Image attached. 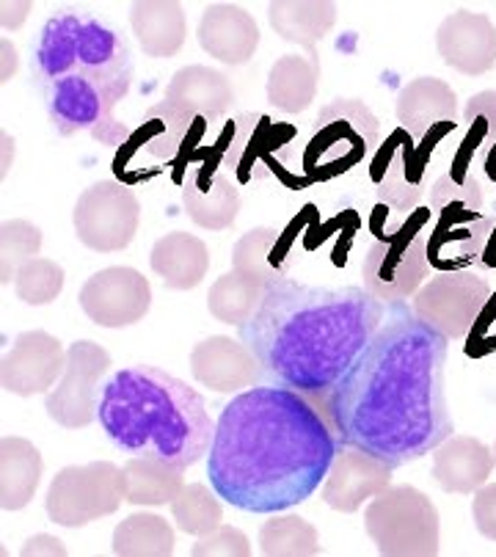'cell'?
Wrapping results in <instances>:
<instances>
[{
    "mask_svg": "<svg viewBox=\"0 0 496 557\" xmlns=\"http://www.w3.org/2000/svg\"><path fill=\"white\" fill-rule=\"evenodd\" d=\"M141 224V202L131 185L119 180H97L77 196L72 226L86 249L113 255L133 244Z\"/></svg>",
    "mask_w": 496,
    "mask_h": 557,
    "instance_id": "obj_12",
    "label": "cell"
},
{
    "mask_svg": "<svg viewBox=\"0 0 496 557\" xmlns=\"http://www.w3.org/2000/svg\"><path fill=\"white\" fill-rule=\"evenodd\" d=\"M111 370V354L91 339H75L66 348V368L59 384L45 395V411L61 428H89L97 420L102 379Z\"/></svg>",
    "mask_w": 496,
    "mask_h": 557,
    "instance_id": "obj_15",
    "label": "cell"
},
{
    "mask_svg": "<svg viewBox=\"0 0 496 557\" xmlns=\"http://www.w3.org/2000/svg\"><path fill=\"white\" fill-rule=\"evenodd\" d=\"M124 503L131 505H172V499L183 492V469L169 467L165 461L149 456H131L122 463Z\"/></svg>",
    "mask_w": 496,
    "mask_h": 557,
    "instance_id": "obj_34",
    "label": "cell"
},
{
    "mask_svg": "<svg viewBox=\"0 0 496 557\" xmlns=\"http://www.w3.org/2000/svg\"><path fill=\"white\" fill-rule=\"evenodd\" d=\"M190 555L194 557H246L251 555V544H248L246 533L232 524L221 522L219 528L210 530V533L199 535L196 544L190 546Z\"/></svg>",
    "mask_w": 496,
    "mask_h": 557,
    "instance_id": "obj_42",
    "label": "cell"
},
{
    "mask_svg": "<svg viewBox=\"0 0 496 557\" xmlns=\"http://www.w3.org/2000/svg\"><path fill=\"white\" fill-rule=\"evenodd\" d=\"M478 177L485 190H494L496 194V144L483 154V161L478 163Z\"/></svg>",
    "mask_w": 496,
    "mask_h": 557,
    "instance_id": "obj_47",
    "label": "cell"
},
{
    "mask_svg": "<svg viewBox=\"0 0 496 557\" xmlns=\"http://www.w3.org/2000/svg\"><path fill=\"white\" fill-rule=\"evenodd\" d=\"M66 368V348L48 332H23L0 364V386L9 395H48Z\"/></svg>",
    "mask_w": 496,
    "mask_h": 557,
    "instance_id": "obj_17",
    "label": "cell"
},
{
    "mask_svg": "<svg viewBox=\"0 0 496 557\" xmlns=\"http://www.w3.org/2000/svg\"><path fill=\"white\" fill-rule=\"evenodd\" d=\"M45 95L50 122L61 136H75V133H89L95 141L106 147H119L131 141L133 133L124 122L113 116V108L119 100L100 89L97 84L80 75L61 77L55 84L39 89Z\"/></svg>",
    "mask_w": 496,
    "mask_h": 557,
    "instance_id": "obj_13",
    "label": "cell"
},
{
    "mask_svg": "<svg viewBox=\"0 0 496 557\" xmlns=\"http://www.w3.org/2000/svg\"><path fill=\"white\" fill-rule=\"evenodd\" d=\"M496 144V89L478 91L463 108V131L452 138L449 166L478 174V163Z\"/></svg>",
    "mask_w": 496,
    "mask_h": 557,
    "instance_id": "obj_33",
    "label": "cell"
},
{
    "mask_svg": "<svg viewBox=\"0 0 496 557\" xmlns=\"http://www.w3.org/2000/svg\"><path fill=\"white\" fill-rule=\"evenodd\" d=\"M425 205L436 219L447 213H483L485 188L478 174L447 166L433 180Z\"/></svg>",
    "mask_w": 496,
    "mask_h": 557,
    "instance_id": "obj_38",
    "label": "cell"
},
{
    "mask_svg": "<svg viewBox=\"0 0 496 557\" xmlns=\"http://www.w3.org/2000/svg\"><path fill=\"white\" fill-rule=\"evenodd\" d=\"M364 530L386 557H433L442 544L438 510L413 486H386L364 510Z\"/></svg>",
    "mask_w": 496,
    "mask_h": 557,
    "instance_id": "obj_10",
    "label": "cell"
},
{
    "mask_svg": "<svg viewBox=\"0 0 496 557\" xmlns=\"http://www.w3.org/2000/svg\"><path fill=\"white\" fill-rule=\"evenodd\" d=\"M268 23L287 45H298L307 55H318L323 42L337 23V7L328 0H276L268 3Z\"/></svg>",
    "mask_w": 496,
    "mask_h": 557,
    "instance_id": "obj_30",
    "label": "cell"
},
{
    "mask_svg": "<svg viewBox=\"0 0 496 557\" xmlns=\"http://www.w3.org/2000/svg\"><path fill=\"white\" fill-rule=\"evenodd\" d=\"M39 552H48V555H64V546L59 539H50V535H34L28 544L20 549V555H39Z\"/></svg>",
    "mask_w": 496,
    "mask_h": 557,
    "instance_id": "obj_46",
    "label": "cell"
},
{
    "mask_svg": "<svg viewBox=\"0 0 496 557\" xmlns=\"http://www.w3.org/2000/svg\"><path fill=\"white\" fill-rule=\"evenodd\" d=\"M133 53L122 30L97 14L59 9L45 23L34 53V81L39 89L61 77L80 75L119 102L131 95Z\"/></svg>",
    "mask_w": 496,
    "mask_h": 557,
    "instance_id": "obj_5",
    "label": "cell"
},
{
    "mask_svg": "<svg viewBox=\"0 0 496 557\" xmlns=\"http://www.w3.org/2000/svg\"><path fill=\"white\" fill-rule=\"evenodd\" d=\"M488 278L478 271H438L411 298V312L447 339H467L488 298Z\"/></svg>",
    "mask_w": 496,
    "mask_h": 557,
    "instance_id": "obj_14",
    "label": "cell"
},
{
    "mask_svg": "<svg viewBox=\"0 0 496 557\" xmlns=\"http://www.w3.org/2000/svg\"><path fill=\"white\" fill-rule=\"evenodd\" d=\"M381 144V122L361 100H331L303 131L301 177L325 185L367 169Z\"/></svg>",
    "mask_w": 496,
    "mask_h": 557,
    "instance_id": "obj_8",
    "label": "cell"
},
{
    "mask_svg": "<svg viewBox=\"0 0 496 557\" xmlns=\"http://www.w3.org/2000/svg\"><path fill=\"white\" fill-rule=\"evenodd\" d=\"M124 503L122 467L113 461H91L64 467L45 494V510L50 522L61 528H86V524L116 513Z\"/></svg>",
    "mask_w": 496,
    "mask_h": 557,
    "instance_id": "obj_11",
    "label": "cell"
},
{
    "mask_svg": "<svg viewBox=\"0 0 496 557\" xmlns=\"http://www.w3.org/2000/svg\"><path fill=\"white\" fill-rule=\"evenodd\" d=\"M488 215H491L488 237H485L483 255H480L478 265H474V271H478L480 276H485V278L496 276V199H494V205H491Z\"/></svg>",
    "mask_w": 496,
    "mask_h": 557,
    "instance_id": "obj_45",
    "label": "cell"
},
{
    "mask_svg": "<svg viewBox=\"0 0 496 557\" xmlns=\"http://www.w3.org/2000/svg\"><path fill=\"white\" fill-rule=\"evenodd\" d=\"M185 215L196 226L210 232L230 230L240 213V190L226 172H221L210 158L194 163L179 183Z\"/></svg>",
    "mask_w": 496,
    "mask_h": 557,
    "instance_id": "obj_20",
    "label": "cell"
},
{
    "mask_svg": "<svg viewBox=\"0 0 496 557\" xmlns=\"http://www.w3.org/2000/svg\"><path fill=\"white\" fill-rule=\"evenodd\" d=\"M400 127L413 136H425L444 125H458V95L442 77H417L400 89L395 102Z\"/></svg>",
    "mask_w": 496,
    "mask_h": 557,
    "instance_id": "obj_26",
    "label": "cell"
},
{
    "mask_svg": "<svg viewBox=\"0 0 496 557\" xmlns=\"http://www.w3.org/2000/svg\"><path fill=\"white\" fill-rule=\"evenodd\" d=\"M472 519L480 535L496 541V483H485L474 492Z\"/></svg>",
    "mask_w": 496,
    "mask_h": 557,
    "instance_id": "obj_44",
    "label": "cell"
},
{
    "mask_svg": "<svg viewBox=\"0 0 496 557\" xmlns=\"http://www.w3.org/2000/svg\"><path fill=\"white\" fill-rule=\"evenodd\" d=\"M260 552L265 557H314L323 552L318 528L296 513H271L260 528Z\"/></svg>",
    "mask_w": 496,
    "mask_h": 557,
    "instance_id": "obj_37",
    "label": "cell"
},
{
    "mask_svg": "<svg viewBox=\"0 0 496 557\" xmlns=\"http://www.w3.org/2000/svg\"><path fill=\"white\" fill-rule=\"evenodd\" d=\"M296 226L276 230V226H255L232 246V271L251 278L257 285H271L278 278L293 276L298 265Z\"/></svg>",
    "mask_w": 496,
    "mask_h": 557,
    "instance_id": "obj_23",
    "label": "cell"
},
{
    "mask_svg": "<svg viewBox=\"0 0 496 557\" xmlns=\"http://www.w3.org/2000/svg\"><path fill=\"white\" fill-rule=\"evenodd\" d=\"M494 467V450L474 436H449L433 450V478L449 494H474Z\"/></svg>",
    "mask_w": 496,
    "mask_h": 557,
    "instance_id": "obj_27",
    "label": "cell"
},
{
    "mask_svg": "<svg viewBox=\"0 0 496 557\" xmlns=\"http://www.w3.org/2000/svg\"><path fill=\"white\" fill-rule=\"evenodd\" d=\"M320 59L318 55H282L273 61L265 81V97L276 111L303 113L318 97Z\"/></svg>",
    "mask_w": 496,
    "mask_h": 557,
    "instance_id": "obj_32",
    "label": "cell"
},
{
    "mask_svg": "<svg viewBox=\"0 0 496 557\" xmlns=\"http://www.w3.org/2000/svg\"><path fill=\"white\" fill-rule=\"evenodd\" d=\"M491 450H494V461H496V442H494V447H491Z\"/></svg>",
    "mask_w": 496,
    "mask_h": 557,
    "instance_id": "obj_50",
    "label": "cell"
},
{
    "mask_svg": "<svg viewBox=\"0 0 496 557\" xmlns=\"http://www.w3.org/2000/svg\"><path fill=\"white\" fill-rule=\"evenodd\" d=\"M436 50L447 66L478 77L496 66V25L480 12H452L436 30Z\"/></svg>",
    "mask_w": 496,
    "mask_h": 557,
    "instance_id": "obj_21",
    "label": "cell"
},
{
    "mask_svg": "<svg viewBox=\"0 0 496 557\" xmlns=\"http://www.w3.org/2000/svg\"><path fill=\"white\" fill-rule=\"evenodd\" d=\"M30 12V3H3V28H17Z\"/></svg>",
    "mask_w": 496,
    "mask_h": 557,
    "instance_id": "obj_48",
    "label": "cell"
},
{
    "mask_svg": "<svg viewBox=\"0 0 496 557\" xmlns=\"http://www.w3.org/2000/svg\"><path fill=\"white\" fill-rule=\"evenodd\" d=\"M447 345L406 301H392L379 332L320 400L339 445L397 469L449 440L455 425L444 386Z\"/></svg>",
    "mask_w": 496,
    "mask_h": 557,
    "instance_id": "obj_1",
    "label": "cell"
},
{
    "mask_svg": "<svg viewBox=\"0 0 496 557\" xmlns=\"http://www.w3.org/2000/svg\"><path fill=\"white\" fill-rule=\"evenodd\" d=\"M199 48L226 66H243L260 48V25L255 14L237 3H210L196 25Z\"/></svg>",
    "mask_w": 496,
    "mask_h": 557,
    "instance_id": "obj_22",
    "label": "cell"
},
{
    "mask_svg": "<svg viewBox=\"0 0 496 557\" xmlns=\"http://www.w3.org/2000/svg\"><path fill=\"white\" fill-rule=\"evenodd\" d=\"M339 447L318 397L257 384L221 409L207 453V478L232 508L282 513L323 486Z\"/></svg>",
    "mask_w": 496,
    "mask_h": 557,
    "instance_id": "obj_2",
    "label": "cell"
},
{
    "mask_svg": "<svg viewBox=\"0 0 496 557\" xmlns=\"http://www.w3.org/2000/svg\"><path fill=\"white\" fill-rule=\"evenodd\" d=\"M149 265L169 290H194L210 271V249L201 237L172 232L152 246Z\"/></svg>",
    "mask_w": 496,
    "mask_h": 557,
    "instance_id": "obj_29",
    "label": "cell"
},
{
    "mask_svg": "<svg viewBox=\"0 0 496 557\" xmlns=\"http://www.w3.org/2000/svg\"><path fill=\"white\" fill-rule=\"evenodd\" d=\"M190 373L204 389L221 392V395L246 392L265 379V370L260 368L251 348L243 339L224 337V334L201 339L190 350Z\"/></svg>",
    "mask_w": 496,
    "mask_h": 557,
    "instance_id": "obj_19",
    "label": "cell"
},
{
    "mask_svg": "<svg viewBox=\"0 0 496 557\" xmlns=\"http://www.w3.org/2000/svg\"><path fill=\"white\" fill-rule=\"evenodd\" d=\"M41 230L25 219L3 221L0 226V285L9 287L28 260L39 257Z\"/></svg>",
    "mask_w": 496,
    "mask_h": 557,
    "instance_id": "obj_40",
    "label": "cell"
},
{
    "mask_svg": "<svg viewBox=\"0 0 496 557\" xmlns=\"http://www.w3.org/2000/svg\"><path fill=\"white\" fill-rule=\"evenodd\" d=\"M392 472L381 458L359 450V447L343 445L331 461L328 474H325L320 497L328 508L339 513H356L372 497H379L386 486H392Z\"/></svg>",
    "mask_w": 496,
    "mask_h": 557,
    "instance_id": "obj_18",
    "label": "cell"
},
{
    "mask_svg": "<svg viewBox=\"0 0 496 557\" xmlns=\"http://www.w3.org/2000/svg\"><path fill=\"white\" fill-rule=\"evenodd\" d=\"M458 125H444L425 136H413L406 127H395L379 144L367 163V226L375 240L395 235L413 210L425 205L433 185L438 154H452Z\"/></svg>",
    "mask_w": 496,
    "mask_h": 557,
    "instance_id": "obj_6",
    "label": "cell"
},
{
    "mask_svg": "<svg viewBox=\"0 0 496 557\" xmlns=\"http://www.w3.org/2000/svg\"><path fill=\"white\" fill-rule=\"evenodd\" d=\"M303 131L276 122L268 113H237L210 144V161L237 185H255L278 177L289 188H309L301 177Z\"/></svg>",
    "mask_w": 496,
    "mask_h": 557,
    "instance_id": "obj_7",
    "label": "cell"
},
{
    "mask_svg": "<svg viewBox=\"0 0 496 557\" xmlns=\"http://www.w3.org/2000/svg\"><path fill=\"white\" fill-rule=\"evenodd\" d=\"M172 519L177 528L188 535H204L224 522L221 497L204 486V483H185L183 492L172 499Z\"/></svg>",
    "mask_w": 496,
    "mask_h": 557,
    "instance_id": "obj_39",
    "label": "cell"
},
{
    "mask_svg": "<svg viewBox=\"0 0 496 557\" xmlns=\"http://www.w3.org/2000/svg\"><path fill=\"white\" fill-rule=\"evenodd\" d=\"M163 102L188 116H204L210 125H219L235 106V86L221 70L188 64L172 75Z\"/></svg>",
    "mask_w": 496,
    "mask_h": 557,
    "instance_id": "obj_25",
    "label": "cell"
},
{
    "mask_svg": "<svg viewBox=\"0 0 496 557\" xmlns=\"http://www.w3.org/2000/svg\"><path fill=\"white\" fill-rule=\"evenodd\" d=\"M389 304L364 287H314L287 276L265 285L243 343L278 386L323 400L384 323Z\"/></svg>",
    "mask_w": 496,
    "mask_h": 557,
    "instance_id": "obj_3",
    "label": "cell"
},
{
    "mask_svg": "<svg viewBox=\"0 0 496 557\" xmlns=\"http://www.w3.org/2000/svg\"><path fill=\"white\" fill-rule=\"evenodd\" d=\"M262 296H265V287L240 276V273L230 271L213 282V287L207 293V309H210V314L219 323L240 329L255 318L262 304Z\"/></svg>",
    "mask_w": 496,
    "mask_h": 557,
    "instance_id": "obj_36",
    "label": "cell"
},
{
    "mask_svg": "<svg viewBox=\"0 0 496 557\" xmlns=\"http://www.w3.org/2000/svg\"><path fill=\"white\" fill-rule=\"evenodd\" d=\"M436 215L427 205H420L406 219V224L386 240H375L361 260V278L364 290L381 301H408L417 296L422 285L431 278L427 262V235L433 230Z\"/></svg>",
    "mask_w": 496,
    "mask_h": 557,
    "instance_id": "obj_9",
    "label": "cell"
},
{
    "mask_svg": "<svg viewBox=\"0 0 496 557\" xmlns=\"http://www.w3.org/2000/svg\"><path fill=\"white\" fill-rule=\"evenodd\" d=\"M97 420L124 456H149L190 469L210 453L215 422L204 397L163 368L136 364L106 381Z\"/></svg>",
    "mask_w": 496,
    "mask_h": 557,
    "instance_id": "obj_4",
    "label": "cell"
},
{
    "mask_svg": "<svg viewBox=\"0 0 496 557\" xmlns=\"http://www.w3.org/2000/svg\"><path fill=\"white\" fill-rule=\"evenodd\" d=\"M80 309L102 329H127L144 321L152 307V287L136 268L111 265L86 278L77 293Z\"/></svg>",
    "mask_w": 496,
    "mask_h": 557,
    "instance_id": "obj_16",
    "label": "cell"
},
{
    "mask_svg": "<svg viewBox=\"0 0 496 557\" xmlns=\"http://www.w3.org/2000/svg\"><path fill=\"white\" fill-rule=\"evenodd\" d=\"M174 528L158 513H133L113 530L111 549L119 557H165L174 552Z\"/></svg>",
    "mask_w": 496,
    "mask_h": 557,
    "instance_id": "obj_35",
    "label": "cell"
},
{
    "mask_svg": "<svg viewBox=\"0 0 496 557\" xmlns=\"http://www.w3.org/2000/svg\"><path fill=\"white\" fill-rule=\"evenodd\" d=\"M64 290V268L55 260L34 257L25 262L14 278V293L28 307H48Z\"/></svg>",
    "mask_w": 496,
    "mask_h": 557,
    "instance_id": "obj_41",
    "label": "cell"
},
{
    "mask_svg": "<svg viewBox=\"0 0 496 557\" xmlns=\"http://www.w3.org/2000/svg\"><path fill=\"white\" fill-rule=\"evenodd\" d=\"M131 28L149 59H172L183 50L188 17L174 0H138L131 7Z\"/></svg>",
    "mask_w": 496,
    "mask_h": 557,
    "instance_id": "obj_28",
    "label": "cell"
},
{
    "mask_svg": "<svg viewBox=\"0 0 496 557\" xmlns=\"http://www.w3.org/2000/svg\"><path fill=\"white\" fill-rule=\"evenodd\" d=\"M463 354L469 359H485V356L496 354V296L488 298L480 318L474 321L467 345H463Z\"/></svg>",
    "mask_w": 496,
    "mask_h": 557,
    "instance_id": "obj_43",
    "label": "cell"
},
{
    "mask_svg": "<svg viewBox=\"0 0 496 557\" xmlns=\"http://www.w3.org/2000/svg\"><path fill=\"white\" fill-rule=\"evenodd\" d=\"M3 53H7V66H3V77H9L14 70H17V50H14L9 42H3Z\"/></svg>",
    "mask_w": 496,
    "mask_h": 557,
    "instance_id": "obj_49",
    "label": "cell"
},
{
    "mask_svg": "<svg viewBox=\"0 0 496 557\" xmlns=\"http://www.w3.org/2000/svg\"><path fill=\"white\" fill-rule=\"evenodd\" d=\"M491 215L485 213H447L433 221L427 235V262L431 271H467L478 265L488 237Z\"/></svg>",
    "mask_w": 496,
    "mask_h": 557,
    "instance_id": "obj_24",
    "label": "cell"
},
{
    "mask_svg": "<svg viewBox=\"0 0 496 557\" xmlns=\"http://www.w3.org/2000/svg\"><path fill=\"white\" fill-rule=\"evenodd\" d=\"M41 453L23 436H3L0 442V508L23 510L34 499L41 481Z\"/></svg>",
    "mask_w": 496,
    "mask_h": 557,
    "instance_id": "obj_31",
    "label": "cell"
}]
</instances>
